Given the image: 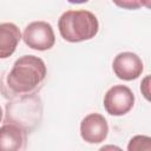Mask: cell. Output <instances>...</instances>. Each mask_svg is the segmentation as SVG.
<instances>
[{
  "mask_svg": "<svg viewBox=\"0 0 151 151\" xmlns=\"http://www.w3.org/2000/svg\"><path fill=\"white\" fill-rule=\"evenodd\" d=\"M134 104V94L125 85H114L110 87L104 96V107L111 116L126 114Z\"/></svg>",
  "mask_w": 151,
  "mask_h": 151,
  "instance_id": "cell-4",
  "label": "cell"
},
{
  "mask_svg": "<svg viewBox=\"0 0 151 151\" xmlns=\"http://www.w3.org/2000/svg\"><path fill=\"white\" fill-rule=\"evenodd\" d=\"M59 33L68 42H80L96 37L99 31L97 17L86 9L64 12L58 20Z\"/></svg>",
  "mask_w": 151,
  "mask_h": 151,
  "instance_id": "cell-2",
  "label": "cell"
},
{
  "mask_svg": "<svg viewBox=\"0 0 151 151\" xmlns=\"http://www.w3.org/2000/svg\"><path fill=\"white\" fill-rule=\"evenodd\" d=\"M27 131L14 124L0 126V151H21L25 147Z\"/></svg>",
  "mask_w": 151,
  "mask_h": 151,
  "instance_id": "cell-7",
  "label": "cell"
},
{
  "mask_svg": "<svg viewBox=\"0 0 151 151\" xmlns=\"http://www.w3.org/2000/svg\"><path fill=\"white\" fill-rule=\"evenodd\" d=\"M127 151H151V138L145 134L132 137L127 144Z\"/></svg>",
  "mask_w": 151,
  "mask_h": 151,
  "instance_id": "cell-9",
  "label": "cell"
},
{
  "mask_svg": "<svg viewBox=\"0 0 151 151\" xmlns=\"http://www.w3.org/2000/svg\"><path fill=\"white\" fill-rule=\"evenodd\" d=\"M116 4L119 6H123V7H127L130 9L137 8L138 6H140V2H116Z\"/></svg>",
  "mask_w": 151,
  "mask_h": 151,
  "instance_id": "cell-12",
  "label": "cell"
},
{
  "mask_svg": "<svg viewBox=\"0 0 151 151\" xmlns=\"http://www.w3.org/2000/svg\"><path fill=\"white\" fill-rule=\"evenodd\" d=\"M149 81H150V76H146L144 78V80L142 81V84H140V91H142V93L144 94V97L147 100L150 99V97H149V94H150V90H149L150 85H149Z\"/></svg>",
  "mask_w": 151,
  "mask_h": 151,
  "instance_id": "cell-10",
  "label": "cell"
},
{
  "mask_svg": "<svg viewBox=\"0 0 151 151\" xmlns=\"http://www.w3.org/2000/svg\"><path fill=\"white\" fill-rule=\"evenodd\" d=\"M2 114H4V112H2V109H1V106H0V122L2 120Z\"/></svg>",
  "mask_w": 151,
  "mask_h": 151,
  "instance_id": "cell-13",
  "label": "cell"
},
{
  "mask_svg": "<svg viewBox=\"0 0 151 151\" xmlns=\"http://www.w3.org/2000/svg\"><path fill=\"white\" fill-rule=\"evenodd\" d=\"M98 151H123L119 146L117 145H112V144H107V145H104L101 146Z\"/></svg>",
  "mask_w": 151,
  "mask_h": 151,
  "instance_id": "cell-11",
  "label": "cell"
},
{
  "mask_svg": "<svg viewBox=\"0 0 151 151\" xmlns=\"http://www.w3.org/2000/svg\"><path fill=\"white\" fill-rule=\"evenodd\" d=\"M112 68L119 79L130 81L137 79L142 74L144 66L142 59L136 53L122 52L114 57Z\"/></svg>",
  "mask_w": 151,
  "mask_h": 151,
  "instance_id": "cell-6",
  "label": "cell"
},
{
  "mask_svg": "<svg viewBox=\"0 0 151 151\" xmlns=\"http://www.w3.org/2000/svg\"><path fill=\"white\" fill-rule=\"evenodd\" d=\"M109 133V124L100 113H90L85 116L80 123V136L90 144H99L104 142Z\"/></svg>",
  "mask_w": 151,
  "mask_h": 151,
  "instance_id": "cell-5",
  "label": "cell"
},
{
  "mask_svg": "<svg viewBox=\"0 0 151 151\" xmlns=\"http://www.w3.org/2000/svg\"><path fill=\"white\" fill-rule=\"evenodd\" d=\"M22 40L32 50L46 51L53 47L55 35L51 24L46 21H33L25 27Z\"/></svg>",
  "mask_w": 151,
  "mask_h": 151,
  "instance_id": "cell-3",
  "label": "cell"
},
{
  "mask_svg": "<svg viewBox=\"0 0 151 151\" xmlns=\"http://www.w3.org/2000/svg\"><path fill=\"white\" fill-rule=\"evenodd\" d=\"M21 39L19 27L13 22L0 24V59L11 57Z\"/></svg>",
  "mask_w": 151,
  "mask_h": 151,
  "instance_id": "cell-8",
  "label": "cell"
},
{
  "mask_svg": "<svg viewBox=\"0 0 151 151\" xmlns=\"http://www.w3.org/2000/svg\"><path fill=\"white\" fill-rule=\"evenodd\" d=\"M46 73V65L41 58L26 54L13 64L6 78V86L13 94H31L42 85Z\"/></svg>",
  "mask_w": 151,
  "mask_h": 151,
  "instance_id": "cell-1",
  "label": "cell"
}]
</instances>
